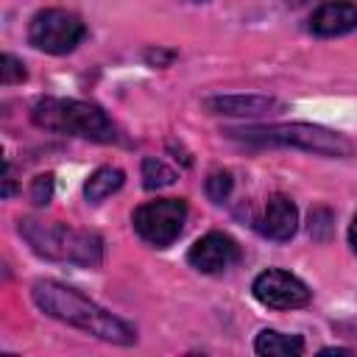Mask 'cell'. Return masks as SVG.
I'll use <instances>...</instances> for the list:
<instances>
[{"instance_id":"cell-1","label":"cell","mask_w":357,"mask_h":357,"mask_svg":"<svg viewBox=\"0 0 357 357\" xmlns=\"http://www.w3.org/2000/svg\"><path fill=\"white\" fill-rule=\"evenodd\" d=\"M36 307L42 312H47L56 321H64L70 326H78L100 340L109 343H120V346H131L137 340L134 326H128L126 321H120L117 315L106 312L103 307H98L95 301H89L84 293H78L75 287H67L61 282H36L31 290Z\"/></svg>"},{"instance_id":"cell-2","label":"cell","mask_w":357,"mask_h":357,"mask_svg":"<svg viewBox=\"0 0 357 357\" xmlns=\"http://www.w3.org/2000/svg\"><path fill=\"white\" fill-rule=\"evenodd\" d=\"M223 134L245 145H293V148L321 153V156H335V159H346L354 153V142L349 137L312 123L245 126V128H226Z\"/></svg>"},{"instance_id":"cell-3","label":"cell","mask_w":357,"mask_h":357,"mask_svg":"<svg viewBox=\"0 0 357 357\" xmlns=\"http://www.w3.org/2000/svg\"><path fill=\"white\" fill-rule=\"evenodd\" d=\"M20 234L28 240V245L47 259L73 262L84 268H95L103 259V240L95 231L70 229L64 223H45L36 218L20 220Z\"/></svg>"},{"instance_id":"cell-4","label":"cell","mask_w":357,"mask_h":357,"mask_svg":"<svg viewBox=\"0 0 357 357\" xmlns=\"http://www.w3.org/2000/svg\"><path fill=\"white\" fill-rule=\"evenodd\" d=\"M31 117L45 131L84 137L92 142H112L117 137L103 109L84 103V100H73V98H45L33 106Z\"/></svg>"},{"instance_id":"cell-5","label":"cell","mask_w":357,"mask_h":357,"mask_svg":"<svg viewBox=\"0 0 357 357\" xmlns=\"http://www.w3.org/2000/svg\"><path fill=\"white\" fill-rule=\"evenodd\" d=\"M84 33H86L84 22L73 11H64V8H45L28 25L31 45L53 56L70 53L84 39Z\"/></svg>"},{"instance_id":"cell-6","label":"cell","mask_w":357,"mask_h":357,"mask_svg":"<svg viewBox=\"0 0 357 357\" xmlns=\"http://www.w3.org/2000/svg\"><path fill=\"white\" fill-rule=\"evenodd\" d=\"M184 218H187V204L181 198H159V201L142 204L131 220H134L137 234L145 243L165 248L181 234Z\"/></svg>"},{"instance_id":"cell-7","label":"cell","mask_w":357,"mask_h":357,"mask_svg":"<svg viewBox=\"0 0 357 357\" xmlns=\"http://www.w3.org/2000/svg\"><path fill=\"white\" fill-rule=\"evenodd\" d=\"M251 290H254V298L271 310H296V307H304L310 301L307 284L298 276L279 271V268L262 271L254 279Z\"/></svg>"},{"instance_id":"cell-8","label":"cell","mask_w":357,"mask_h":357,"mask_svg":"<svg viewBox=\"0 0 357 357\" xmlns=\"http://www.w3.org/2000/svg\"><path fill=\"white\" fill-rule=\"evenodd\" d=\"M237 259H240V245L223 231L204 234L187 251V262L201 273H220L229 265H234Z\"/></svg>"},{"instance_id":"cell-9","label":"cell","mask_w":357,"mask_h":357,"mask_svg":"<svg viewBox=\"0 0 357 357\" xmlns=\"http://www.w3.org/2000/svg\"><path fill=\"white\" fill-rule=\"evenodd\" d=\"M204 106L212 114H234V117H257L282 109V103L271 95H215L206 98Z\"/></svg>"},{"instance_id":"cell-10","label":"cell","mask_w":357,"mask_h":357,"mask_svg":"<svg viewBox=\"0 0 357 357\" xmlns=\"http://www.w3.org/2000/svg\"><path fill=\"white\" fill-rule=\"evenodd\" d=\"M298 229V209L296 204L287 198V195H273L259 218V231L268 237V240H276V243H284L296 234Z\"/></svg>"},{"instance_id":"cell-11","label":"cell","mask_w":357,"mask_h":357,"mask_svg":"<svg viewBox=\"0 0 357 357\" xmlns=\"http://www.w3.org/2000/svg\"><path fill=\"white\" fill-rule=\"evenodd\" d=\"M357 28V3H324L310 17V31L318 36H340Z\"/></svg>"},{"instance_id":"cell-12","label":"cell","mask_w":357,"mask_h":357,"mask_svg":"<svg viewBox=\"0 0 357 357\" xmlns=\"http://www.w3.org/2000/svg\"><path fill=\"white\" fill-rule=\"evenodd\" d=\"M254 349L262 357H298L304 354V340L298 335H282L273 329H262L254 340Z\"/></svg>"},{"instance_id":"cell-13","label":"cell","mask_w":357,"mask_h":357,"mask_svg":"<svg viewBox=\"0 0 357 357\" xmlns=\"http://www.w3.org/2000/svg\"><path fill=\"white\" fill-rule=\"evenodd\" d=\"M123 181H126V173H123L120 167H98V170L86 178L84 195H86V201L98 204V201H103L106 195L117 192V190L123 187Z\"/></svg>"},{"instance_id":"cell-14","label":"cell","mask_w":357,"mask_h":357,"mask_svg":"<svg viewBox=\"0 0 357 357\" xmlns=\"http://www.w3.org/2000/svg\"><path fill=\"white\" fill-rule=\"evenodd\" d=\"M178 178V173L173 167H167L162 159H142V184L145 190H162V187H170L173 181Z\"/></svg>"},{"instance_id":"cell-15","label":"cell","mask_w":357,"mask_h":357,"mask_svg":"<svg viewBox=\"0 0 357 357\" xmlns=\"http://www.w3.org/2000/svg\"><path fill=\"white\" fill-rule=\"evenodd\" d=\"M231 173H226V170H218V173H212L209 178H206V195L215 201V204H220V201H226L229 198V192H231Z\"/></svg>"},{"instance_id":"cell-16","label":"cell","mask_w":357,"mask_h":357,"mask_svg":"<svg viewBox=\"0 0 357 357\" xmlns=\"http://www.w3.org/2000/svg\"><path fill=\"white\" fill-rule=\"evenodd\" d=\"M0 81H3L6 86L25 81V67H22V61H17L11 53H3V59H0Z\"/></svg>"},{"instance_id":"cell-17","label":"cell","mask_w":357,"mask_h":357,"mask_svg":"<svg viewBox=\"0 0 357 357\" xmlns=\"http://www.w3.org/2000/svg\"><path fill=\"white\" fill-rule=\"evenodd\" d=\"M50 195H53V176H50V173L36 176L33 184H31V201H33L36 206H45V204L50 201Z\"/></svg>"},{"instance_id":"cell-18","label":"cell","mask_w":357,"mask_h":357,"mask_svg":"<svg viewBox=\"0 0 357 357\" xmlns=\"http://www.w3.org/2000/svg\"><path fill=\"white\" fill-rule=\"evenodd\" d=\"M329 209H315L312 215H310V234L312 237H318V240H324L326 237V231H329Z\"/></svg>"},{"instance_id":"cell-19","label":"cell","mask_w":357,"mask_h":357,"mask_svg":"<svg viewBox=\"0 0 357 357\" xmlns=\"http://www.w3.org/2000/svg\"><path fill=\"white\" fill-rule=\"evenodd\" d=\"M145 56H148V61H151V64H165V61H170V59H173V53H162V50H148Z\"/></svg>"},{"instance_id":"cell-20","label":"cell","mask_w":357,"mask_h":357,"mask_svg":"<svg viewBox=\"0 0 357 357\" xmlns=\"http://www.w3.org/2000/svg\"><path fill=\"white\" fill-rule=\"evenodd\" d=\"M349 243H351V248L357 251V215H354V220H351V229H349Z\"/></svg>"},{"instance_id":"cell-21","label":"cell","mask_w":357,"mask_h":357,"mask_svg":"<svg viewBox=\"0 0 357 357\" xmlns=\"http://www.w3.org/2000/svg\"><path fill=\"white\" fill-rule=\"evenodd\" d=\"M321 354H351L349 349H324Z\"/></svg>"},{"instance_id":"cell-22","label":"cell","mask_w":357,"mask_h":357,"mask_svg":"<svg viewBox=\"0 0 357 357\" xmlns=\"http://www.w3.org/2000/svg\"><path fill=\"white\" fill-rule=\"evenodd\" d=\"M192 3H206V0H192Z\"/></svg>"}]
</instances>
